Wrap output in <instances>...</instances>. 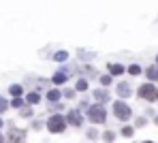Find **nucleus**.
Here are the masks:
<instances>
[{
    "mask_svg": "<svg viewBox=\"0 0 158 143\" xmlns=\"http://www.w3.org/2000/svg\"><path fill=\"white\" fill-rule=\"evenodd\" d=\"M64 58H66V54H64V51H60V54H56V56H53V60H58V62H62Z\"/></svg>",
    "mask_w": 158,
    "mask_h": 143,
    "instance_id": "nucleus-25",
    "label": "nucleus"
},
{
    "mask_svg": "<svg viewBox=\"0 0 158 143\" xmlns=\"http://www.w3.org/2000/svg\"><path fill=\"white\" fill-rule=\"evenodd\" d=\"M9 94H13V98H15V96H22V94H24V88L17 86V84H13V86L9 88Z\"/></svg>",
    "mask_w": 158,
    "mask_h": 143,
    "instance_id": "nucleus-11",
    "label": "nucleus"
},
{
    "mask_svg": "<svg viewBox=\"0 0 158 143\" xmlns=\"http://www.w3.org/2000/svg\"><path fill=\"white\" fill-rule=\"evenodd\" d=\"M0 128H2V117H0Z\"/></svg>",
    "mask_w": 158,
    "mask_h": 143,
    "instance_id": "nucleus-29",
    "label": "nucleus"
},
{
    "mask_svg": "<svg viewBox=\"0 0 158 143\" xmlns=\"http://www.w3.org/2000/svg\"><path fill=\"white\" fill-rule=\"evenodd\" d=\"M64 120L71 122L73 126H81V124H83V120H81V113H79V111H69V115H66Z\"/></svg>",
    "mask_w": 158,
    "mask_h": 143,
    "instance_id": "nucleus-6",
    "label": "nucleus"
},
{
    "mask_svg": "<svg viewBox=\"0 0 158 143\" xmlns=\"http://www.w3.org/2000/svg\"><path fill=\"white\" fill-rule=\"evenodd\" d=\"M19 115H22V117H30V115H32L30 107H22V109H19Z\"/></svg>",
    "mask_w": 158,
    "mask_h": 143,
    "instance_id": "nucleus-20",
    "label": "nucleus"
},
{
    "mask_svg": "<svg viewBox=\"0 0 158 143\" xmlns=\"http://www.w3.org/2000/svg\"><path fill=\"white\" fill-rule=\"evenodd\" d=\"M52 81L56 84V86H60V84H64V81H66V75H64V73H56V75L52 77Z\"/></svg>",
    "mask_w": 158,
    "mask_h": 143,
    "instance_id": "nucleus-14",
    "label": "nucleus"
},
{
    "mask_svg": "<svg viewBox=\"0 0 158 143\" xmlns=\"http://www.w3.org/2000/svg\"><path fill=\"white\" fill-rule=\"evenodd\" d=\"M62 96H66V98H75V90H64Z\"/></svg>",
    "mask_w": 158,
    "mask_h": 143,
    "instance_id": "nucleus-24",
    "label": "nucleus"
},
{
    "mask_svg": "<svg viewBox=\"0 0 158 143\" xmlns=\"http://www.w3.org/2000/svg\"><path fill=\"white\" fill-rule=\"evenodd\" d=\"M11 105H13V107H15V109H22V107H24V100H22V96H15V98H13V103H11Z\"/></svg>",
    "mask_w": 158,
    "mask_h": 143,
    "instance_id": "nucleus-16",
    "label": "nucleus"
},
{
    "mask_svg": "<svg viewBox=\"0 0 158 143\" xmlns=\"http://www.w3.org/2000/svg\"><path fill=\"white\" fill-rule=\"evenodd\" d=\"M11 143H24L26 141V130H19V128H9V137Z\"/></svg>",
    "mask_w": 158,
    "mask_h": 143,
    "instance_id": "nucleus-5",
    "label": "nucleus"
},
{
    "mask_svg": "<svg viewBox=\"0 0 158 143\" xmlns=\"http://www.w3.org/2000/svg\"><path fill=\"white\" fill-rule=\"evenodd\" d=\"M94 98H96L98 105H105L107 100H109V94H107V90H96L94 92Z\"/></svg>",
    "mask_w": 158,
    "mask_h": 143,
    "instance_id": "nucleus-8",
    "label": "nucleus"
},
{
    "mask_svg": "<svg viewBox=\"0 0 158 143\" xmlns=\"http://www.w3.org/2000/svg\"><path fill=\"white\" fill-rule=\"evenodd\" d=\"M26 100L30 103V105H36V103L41 100V94H39V92H30V94H28V98H26Z\"/></svg>",
    "mask_w": 158,
    "mask_h": 143,
    "instance_id": "nucleus-13",
    "label": "nucleus"
},
{
    "mask_svg": "<svg viewBox=\"0 0 158 143\" xmlns=\"http://www.w3.org/2000/svg\"><path fill=\"white\" fill-rule=\"evenodd\" d=\"M132 133H135L132 126H124V128H122V135H124V137H132Z\"/></svg>",
    "mask_w": 158,
    "mask_h": 143,
    "instance_id": "nucleus-21",
    "label": "nucleus"
},
{
    "mask_svg": "<svg viewBox=\"0 0 158 143\" xmlns=\"http://www.w3.org/2000/svg\"><path fill=\"white\" fill-rule=\"evenodd\" d=\"M145 124H148L145 117H137V120H135V126H137V128H141V126H145Z\"/></svg>",
    "mask_w": 158,
    "mask_h": 143,
    "instance_id": "nucleus-23",
    "label": "nucleus"
},
{
    "mask_svg": "<svg viewBox=\"0 0 158 143\" xmlns=\"http://www.w3.org/2000/svg\"><path fill=\"white\" fill-rule=\"evenodd\" d=\"M128 73H131V75H139V73H141V66H139V64H131V66H128Z\"/></svg>",
    "mask_w": 158,
    "mask_h": 143,
    "instance_id": "nucleus-18",
    "label": "nucleus"
},
{
    "mask_svg": "<svg viewBox=\"0 0 158 143\" xmlns=\"http://www.w3.org/2000/svg\"><path fill=\"white\" fill-rule=\"evenodd\" d=\"M60 96H62V92H60V90H49V92H47V98H49L52 103L60 100Z\"/></svg>",
    "mask_w": 158,
    "mask_h": 143,
    "instance_id": "nucleus-12",
    "label": "nucleus"
},
{
    "mask_svg": "<svg viewBox=\"0 0 158 143\" xmlns=\"http://www.w3.org/2000/svg\"><path fill=\"white\" fill-rule=\"evenodd\" d=\"M47 130H49V133H56V135L64 133V130H66V120H64L62 115H52V117L47 120Z\"/></svg>",
    "mask_w": 158,
    "mask_h": 143,
    "instance_id": "nucleus-3",
    "label": "nucleus"
},
{
    "mask_svg": "<svg viewBox=\"0 0 158 143\" xmlns=\"http://www.w3.org/2000/svg\"><path fill=\"white\" fill-rule=\"evenodd\" d=\"M113 115H115L118 120L126 122V120H131L132 111H131V107H128L124 100H115V103H113Z\"/></svg>",
    "mask_w": 158,
    "mask_h": 143,
    "instance_id": "nucleus-4",
    "label": "nucleus"
},
{
    "mask_svg": "<svg viewBox=\"0 0 158 143\" xmlns=\"http://www.w3.org/2000/svg\"><path fill=\"white\" fill-rule=\"evenodd\" d=\"M156 62H158V56H156Z\"/></svg>",
    "mask_w": 158,
    "mask_h": 143,
    "instance_id": "nucleus-31",
    "label": "nucleus"
},
{
    "mask_svg": "<svg viewBox=\"0 0 158 143\" xmlns=\"http://www.w3.org/2000/svg\"><path fill=\"white\" fill-rule=\"evenodd\" d=\"M103 139H105L107 143H113V139H115V133H111V130H105V135H103Z\"/></svg>",
    "mask_w": 158,
    "mask_h": 143,
    "instance_id": "nucleus-17",
    "label": "nucleus"
},
{
    "mask_svg": "<svg viewBox=\"0 0 158 143\" xmlns=\"http://www.w3.org/2000/svg\"><path fill=\"white\" fill-rule=\"evenodd\" d=\"M154 124H156V126H158V115H156V120H154Z\"/></svg>",
    "mask_w": 158,
    "mask_h": 143,
    "instance_id": "nucleus-28",
    "label": "nucleus"
},
{
    "mask_svg": "<svg viewBox=\"0 0 158 143\" xmlns=\"http://www.w3.org/2000/svg\"><path fill=\"white\" fill-rule=\"evenodd\" d=\"M131 84H126V81H122V84H120V86H118V96H120V98H128V96H131Z\"/></svg>",
    "mask_w": 158,
    "mask_h": 143,
    "instance_id": "nucleus-7",
    "label": "nucleus"
},
{
    "mask_svg": "<svg viewBox=\"0 0 158 143\" xmlns=\"http://www.w3.org/2000/svg\"><path fill=\"white\" fill-rule=\"evenodd\" d=\"M109 84H111V75H103V77H101V86H109Z\"/></svg>",
    "mask_w": 158,
    "mask_h": 143,
    "instance_id": "nucleus-22",
    "label": "nucleus"
},
{
    "mask_svg": "<svg viewBox=\"0 0 158 143\" xmlns=\"http://www.w3.org/2000/svg\"><path fill=\"white\" fill-rule=\"evenodd\" d=\"M137 96L143 98V100H148V103H154V100H158V88L154 84H143L137 90Z\"/></svg>",
    "mask_w": 158,
    "mask_h": 143,
    "instance_id": "nucleus-2",
    "label": "nucleus"
},
{
    "mask_svg": "<svg viewBox=\"0 0 158 143\" xmlns=\"http://www.w3.org/2000/svg\"><path fill=\"white\" fill-rule=\"evenodd\" d=\"M6 109H9V103H6V100H4V98H2V96H0V115L4 113V111H6Z\"/></svg>",
    "mask_w": 158,
    "mask_h": 143,
    "instance_id": "nucleus-19",
    "label": "nucleus"
},
{
    "mask_svg": "<svg viewBox=\"0 0 158 143\" xmlns=\"http://www.w3.org/2000/svg\"><path fill=\"white\" fill-rule=\"evenodd\" d=\"M0 143H4V137H2V135H0Z\"/></svg>",
    "mask_w": 158,
    "mask_h": 143,
    "instance_id": "nucleus-27",
    "label": "nucleus"
},
{
    "mask_svg": "<svg viewBox=\"0 0 158 143\" xmlns=\"http://www.w3.org/2000/svg\"><path fill=\"white\" fill-rule=\"evenodd\" d=\"M88 137H90V139H96V137H98V133L92 128V130H88Z\"/></svg>",
    "mask_w": 158,
    "mask_h": 143,
    "instance_id": "nucleus-26",
    "label": "nucleus"
},
{
    "mask_svg": "<svg viewBox=\"0 0 158 143\" xmlns=\"http://www.w3.org/2000/svg\"><path fill=\"white\" fill-rule=\"evenodd\" d=\"M88 120L90 122H94V124H105L107 120V111H105V105H92V107H88Z\"/></svg>",
    "mask_w": 158,
    "mask_h": 143,
    "instance_id": "nucleus-1",
    "label": "nucleus"
},
{
    "mask_svg": "<svg viewBox=\"0 0 158 143\" xmlns=\"http://www.w3.org/2000/svg\"><path fill=\"white\" fill-rule=\"evenodd\" d=\"M145 75H148V79L150 81H158V66H148V71H145Z\"/></svg>",
    "mask_w": 158,
    "mask_h": 143,
    "instance_id": "nucleus-9",
    "label": "nucleus"
},
{
    "mask_svg": "<svg viewBox=\"0 0 158 143\" xmlns=\"http://www.w3.org/2000/svg\"><path fill=\"white\" fill-rule=\"evenodd\" d=\"M124 71H126V68H124L122 64H109V73H111V75H124Z\"/></svg>",
    "mask_w": 158,
    "mask_h": 143,
    "instance_id": "nucleus-10",
    "label": "nucleus"
},
{
    "mask_svg": "<svg viewBox=\"0 0 158 143\" xmlns=\"http://www.w3.org/2000/svg\"><path fill=\"white\" fill-rule=\"evenodd\" d=\"M75 90H77V92H85V90H88V81H85V79H79Z\"/></svg>",
    "mask_w": 158,
    "mask_h": 143,
    "instance_id": "nucleus-15",
    "label": "nucleus"
},
{
    "mask_svg": "<svg viewBox=\"0 0 158 143\" xmlns=\"http://www.w3.org/2000/svg\"><path fill=\"white\" fill-rule=\"evenodd\" d=\"M143 143H154V141H143Z\"/></svg>",
    "mask_w": 158,
    "mask_h": 143,
    "instance_id": "nucleus-30",
    "label": "nucleus"
}]
</instances>
